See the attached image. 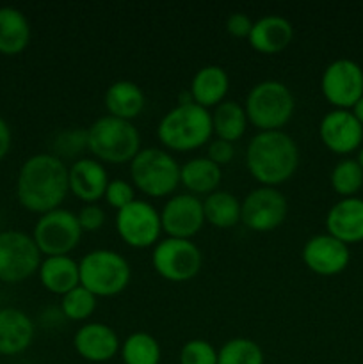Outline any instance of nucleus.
Wrapping results in <instances>:
<instances>
[{
	"label": "nucleus",
	"mask_w": 363,
	"mask_h": 364,
	"mask_svg": "<svg viewBox=\"0 0 363 364\" xmlns=\"http://www.w3.org/2000/svg\"><path fill=\"white\" fill-rule=\"evenodd\" d=\"M82 233L84 231L80 230L77 213L57 208L39 215L32 238H34L39 252L50 258V256L70 255L80 242Z\"/></svg>",
	"instance_id": "8"
},
{
	"label": "nucleus",
	"mask_w": 363,
	"mask_h": 364,
	"mask_svg": "<svg viewBox=\"0 0 363 364\" xmlns=\"http://www.w3.org/2000/svg\"><path fill=\"white\" fill-rule=\"evenodd\" d=\"M358 164H359V166H362V169H363V146H362V149H359V156H358Z\"/></svg>",
	"instance_id": "41"
},
{
	"label": "nucleus",
	"mask_w": 363,
	"mask_h": 364,
	"mask_svg": "<svg viewBox=\"0 0 363 364\" xmlns=\"http://www.w3.org/2000/svg\"><path fill=\"white\" fill-rule=\"evenodd\" d=\"M299 148L283 130L258 132L246 148V167L262 187H276L295 174Z\"/></svg>",
	"instance_id": "2"
},
{
	"label": "nucleus",
	"mask_w": 363,
	"mask_h": 364,
	"mask_svg": "<svg viewBox=\"0 0 363 364\" xmlns=\"http://www.w3.org/2000/svg\"><path fill=\"white\" fill-rule=\"evenodd\" d=\"M324 98L335 109L351 110L363 96V70L351 59L333 60L324 70L320 78Z\"/></svg>",
	"instance_id": "12"
},
{
	"label": "nucleus",
	"mask_w": 363,
	"mask_h": 364,
	"mask_svg": "<svg viewBox=\"0 0 363 364\" xmlns=\"http://www.w3.org/2000/svg\"><path fill=\"white\" fill-rule=\"evenodd\" d=\"M212 116V128L217 139H223L228 142H237L242 139L248 128V116H246L244 105L233 102V100H224L223 103L214 109Z\"/></svg>",
	"instance_id": "27"
},
{
	"label": "nucleus",
	"mask_w": 363,
	"mask_h": 364,
	"mask_svg": "<svg viewBox=\"0 0 363 364\" xmlns=\"http://www.w3.org/2000/svg\"><path fill=\"white\" fill-rule=\"evenodd\" d=\"M244 110L248 121L258 132H276L294 116L295 98L283 82L262 80L246 96Z\"/></svg>",
	"instance_id": "5"
},
{
	"label": "nucleus",
	"mask_w": 363,
	"mask_h": 364,
	"mask_svg": "<svg viewBox=\"0 0 363 364\" xmlns=\"http://www.w3.org/2000/svg\"><path fill=\"white\" fill-rule=\"evenodd\" d=\"M253 20L246 13H231L226 20V31L235 38H249Z\"/></svg>",
	"instance_id": "38"
},
{
	"label": "nucleus",
	"mask_w": 363,
	"mask_h": 364,
	"mask_svg": "<svg viewBox=\"0 0 363 364\" xmlns=\"http://www.w3.org/2000/svg\"><path fill=\"white\" fill-rule=\"evenodd\" d=\"M263 350L249 338H233L217 350V364H263Z\"/></svg>",
	"instance_id": "31"
},
{
	"label": "nucleus",
	"mask_w": 363,
	"mask_h": 364,
	"mask_svg": "<svg viewBox=\"0 0 363 364\" xmlns=\"http://www.w3.org/2000/svg\"><path fill=\"white\" fill-rule=\"evenodd\" d=\"M77 220L80 224L82 231H98L102 230L103 224H105V212H103L102 206H98L96 203L93 205H84L77 212Z\"/></svg>",
	"instance_id": "36"
},
{
	"label": "nucleus",
	"mask_w": 363,
	"mask_h": 364,
	"mask_svg": "<svg viewBox=\"0 0 363 364\" xmlns=\"http://www.w3.org/2000/svg\"><path fill=\"white\" fill-rule=\"evenodd\" d=\"M68 180L71 194L85 205H93L102 199L110 181L103 164L88 156H80L71 164L68 169Z\"/></svg>",
	"instance_id": "18"
},
{
	"label": "nucleus",
	"mask_w": 363,
	"mask_h": 364,
	"mask_svg": "<svg viewBox=\"0 0 363 364\" xmlns=\"http://www.w3.org/2000/svg\"><path fill=\"white\" fill-rule=\"evenodd\" d=\"M96 304H98V297L80 284L60 297V313L68 320L84 322L95 313Z\"/></svg>",
	"instance_id": "32"
},
{
	"label": "nucleus",
	"mask_w": 363,
	"mask_h": 364,
	"mask_svg": "<svg viewBox=\"0 0 363 364\" xmlns=\"http://www.w3.org/2000/svg\"><path fill=\"white\" fill-rule=\"evenodd\" d=\"M235 156V146L231 142L223 141V139H214L209 142V149H206V159L212 160L217 166H226L233 160Z\"/></svg>",
	"instance_id": "37"
},
{
	"label": "nucleus",
	"mask_w": 363,
	"mask_h": 364,
	"mask_svg": "<svg viewBox=\"0 0 363 364\" xmlns=\"http://www.w3.org/2000/svg\"><path fill=\"white\" fill-rule=\"evenodd\" d=\"M287 213V198L276 187L253 188L241 201V223L256 233L278 230Z\"/></svg>",
	"instance_id": "11"
},
{
	"label": "nucleus",
	"mask_w": 363,
	"mask_h": 364,
	"mask_svg": "<svg viewBox=\"0 0 363 364\" xmlns=\"http://www.w3.org/2000/svg\"><path fill=\"white\" fill-rule=\"evenodd\" d=\"M88 149L98 162L130 164L141 151V135L132 121L107 114L88 128Z\"/></svg>",
	"instance_id": "4"
},
{
	"label": "nucleus",
	"mask_w": 363,
	"mask_h": 364,
	"mask_svg": "<svg viewBox=\"0 0 363 364\" xmlns=\"http://www.w3.org/2000/svg\"><path fill=\"white\" fill-rule=\"evenodd\" d=\"M205 223L217 230H230L241 223V201L228 191H216L203 201Z\"/></svg>",
	"instance_id": "28"
},
{
	"label": "nucleus",
	"mask_w": 363,
	"mask_h": 364,
	"mask_svg": "<svg viewBox=\"0 0 363 364\" xmlns=\"http://www.w3.org/2000/svg\"><path fill=\"white\" fill-rule=\"evenodd\" d=\"M68 169L64 160L53 153H39L25 160L16 181L20 205L41 215L59 208L70 192Z\"/></svg>",
	"instance_id": "1"
},
{
	"label": "nucleus",
	"mask_w": 363,
	"mask_h": 364,
	"mask_svg": "<svg viewBox=\"0 0 363 364\" xmlns=\"http://www.w3.org/2000/svg\"><path fill=\"white\" fill-rule=\"evenodd\" d=\"M326 228L345 245L363 242V199L344 198L335 203L326 215Z\"/></svg>",
	"instance_id": "19"
},
{
	"label": "nucleus",
	"mask_w": 363,
	"mask_h": 364,
	"mask_svg": "<svg viewBox=\"0 0 363 364\" xmlns=\"http://www.w3.org/2000/svg\"><path fill=\"white\" fill-rule=\"evenodd\" d=\"M331 187L342 198H356L363 187V169L358 160L344 159L331 171Z\"/></svg>",
	"instance_id": "30"
},
{
	"label": "nucleus",
	"mask_w": 363,
	"mask_h": 364,
	"mask_svg": "<svg viewBox=\"0 0 363 364\" xmlns=\"http://www.w3.org/2000/svg\"><path fill=\"white\" fill-rule=\"evenodd\" d=\"M39 281L43 287L56 295H66L73 288L80 287V270L78 263L70 256H50L39 267Z\"/></svg>",
	"instance_id": "23"
},
{
	"label": "nucleus",
	"mask_w": 363,
	"mask_h": 364,
	"mask_svg": "<svg viewBox=\"0 0 363 364\" xmlns=\"http://www.w3.org/2000/svg\"><path fill=\"white\" fill-rule=\"evenodd\" d=\"M214 134L212 116L196 103H185L171 109L157 127V137L171 151H194L209 144Z\"/></svg>",
	"instance_id": "3"
},
{
	"label": "nucleus",
	"mask_w": 363,
	"mask_h": 364,
	"mask_svg": "<svg viewBox=\"0 0 363 364\" xmlns=\"http://www.w3.org/2000/svg\"><path fill=\"white\" fill-rule=\"evenodd\" d=\"M160 223H162V231H166L169 238L191 240L205 224L203 201L198 199V196L189 192L173 196L167 199L160 212Z\"/></svg>",
	"instance_id": "14"
},
{
	"label": "nucleus",
	"mask_w": 363,
	"mask_h": 364,
	"mask_svg": "<svg viewBox=\"0 0 363 364\" xmlns=\"http://www.w3.org/2000/svg\"><path fill=\"white\" fill-rule=\"evenodd\" d=\"M80 284L96 297H114L128 287L132 270L125 256L110 249L88 252L78 263Z\"/></svg>",
	"instance_id": "7"
},
{
	"label": "nucleus",
	"mask_w": 363,
	"mask_h": 364,
	"mask_svg": "<svg viewBox=\"0 0 363 364\" xmlns=\"http://www.w3.org/2000/svg\"><path fill=\"white\" fill-rule=\"evenodd\" d=\"M73 347L85 361L107 363L120 352L121 343L112 327L102 322H91L75 333Z\"/></svg>",
	"instance_id": "17"
},
{
	"label": "nucleus",
	"mask_w": 363,
	"mask_h": 364,
	"mask_svg": "<svg viewBox=\"0 0 363 364\" xmlns=\"http://www.w3.org/2000/svg\"><path fill=\"white\" fill-rule=\"evenodd\" d=\"M221 180H223L221 167L206 156L187 160L180 169V183L192 196L212 194L221 185Z\"/></svg>",
	"instance_id": "25"
},
{
	"label": "nucleus",
	"mask_w": 363,
	"mask_h": 364,
	"mask_svg": "<svg viewBox=\"0 0 363 364\" xmlns=\"http://www.w3.org/2000/svg\"><path fill=\"white\" fill-rule=\"evenodd\" d=\"M319 137L330 151L349 155L363 142V124L356 119L352 110L333 109L320 119Z\"/></svg>",
	"instance_id": "16"
},
{
	"label": "nucleus",
	"mask_w": 363,
	"mask_h": 364,
	"mask_svg": "<svg viewBox=\"0 0 363 364\" xmlns=\"http://www.w3.org/2000/svg\"><path fill=\"white\" fill-rule=\"evenodd\" d=\"M180 364H217V350L206 340H189L180 350Z\"/></svg>",
	"instance_id": "33"
},
{
	"label": "nucleus",
	"mask_w": 363,
	"mask_h": 364,
	"mask_svg": "<svg viewBox=\"0 0 363 364\" xmlns=\"http://www.w3.org/2000/svg\"><path fill=\"white\" fill-rule=\"evenodd\" d=\"M301 258L313 274L322 277L338 276L347 269L351 262L349 245L331 237L330 233L313 235L302 245Z\"/></svg>",
	"instance_id": "15"
},
{
	"label": "nucleus",
	"mask_w": 363,
	"mask_h": 364,
	"mask_svg": "<svg viewBox=\"0 0 363 364\" xmlns=\"http://www.w3.org/2000/svg\"><path fill=\"white\" fill-rule=\"evenodd\" d=\"M41 267V252L34 238L23 231L0 233V281L20 283Z\"/></svg>",
	"instance_id": "10"
},
{
	"label": "nucleus",
	"mask_w": 363,
	"mask_h": 364,
	"mask_svg": "<svg viewBox=\"0 0 363 364\" xmlns=\"http://www.w3.org/2000/svg\"><path fill=\"white\" fill-rule=\"evenodd\" d=\"M103 102H105V109L109 116L132 121L142 112L146 98L142 89L135 82L117 80L109 85Z\"/></svg>",
	"instance_id": "24"
},
{
	"label": "nucleus",
	"mask_w": 363,
	"mask_h": 364,
	"mask_svg": "<svg viewBox=\"0 0 363 364\" xmlns=\"http://www.w3.org/2000/svg\"><path fill=\"white\" fill-rule=\"evenodd\" d=\"M352 114H354L356 119H358L359 123L363 124V96H362V98H359V102L356 103L354 107H352Z\"/></svg>",
	"instance_id": "40"
},
{
	"label": "nucleus",
	"mask_w": 363,
	"mask_h": 364,
	"mask_svg": "<svg viewBox=\"0 0 363 364\" xmlns=\"http://www.w3.org/2000/svg\"><path fill=\"white\" fill-rule=\"evenodd\" d=\"M153 269L171 283H185L198 276L203 256L198 245L182 238H164L157 242L152 256Z\"/></svg>",
	"instance_id": "9"
},
{
	"label": "nucleus",
	"mask_w": 363,
	"mask_h": 364,
	"mask_svg": "<svg viewBox=\"0 0 363 364\" xmlns=\"http://www.w3.org/2000/svg\"><path fill=\"white\" fill-rule=\"evenodd\" d=\"M294 39V27L287 18L280 14H267L260 20L253 21L249 32V45L253 50L265 55H274L287 48Z\"/></svg>",
	"instance_id": "20"
},
{
	"label": "nucleus",
	"mask_w": 363,
	"mask_h": 364,
	"mask_svg": "<svg viewBox=\"0 0 363 364\" xmlns=\"http://www.w3.org/2000/svg\"><path fill=\"white\" fill-rule=\"evenodd\" d=\"M31 41V25L25 14L14 7H0V53L16 55Z\"/></svg>",
	"instance_id": "26"
},
{
	"label": "nucleus",
	"mask_w": 363,
	"mask_h": 364,
	"mask_svg": "<svg viewBox=\"0 0 363 364\" xmlns=\"http://www.w3.org/2000/svg\"><path fill=\"white\" fill-rule=\"evenodd\" d=\"M228 89H230V78H228L226 70L217 64H209L196 71L189 92L196 105L209 110L210 107L216 109L219 103L224 102Z\"/></svg>",
	"instance_id": "22"
},
{
	"label": "nucleus",
	"mask_w": 363,
	"mask_h": 364,
	"mask_svg": "<svg viewBox=\"0 0 363 364\" xmlns=\"http://www.w3.org/2000/svg\"><path fill=\"white\" fill-rule=\"evenodd\" d=\"M125 364H160V345L152 334L134 333L123 341L120 348Z\"/></svg>",
	"instance_id": "29"
},
{
	"label": "nucleus",
	"mask_w": 363,
	"mask_h": 364,
	"mask_svg": "<svg viewBox=\"0 0 363 364\" xmlns=\"http://www.w3.org/2000/svg\"><path fill=\"white\" fill-rule=\"evenodd\" d=\"M116 231L121 240L134 249H148L162 233L160 213L148 201L135 199L116 213Z\"/></svg>",
	"instance_id": "13"
},
{
	"label": "nucleus",
	"mask_w": 363,
	"mask_h": 364,
	"mask_svg": "<svg viewBox=\"0 0 363 364\" xmlns=\"http://www.w3.org/2000/svg\"><path fill=\"white\" fill-rule=\"evenodd\" d=\"M11 141H13V135H11V128L6 121L0 117V162L6 159V155L11 149Z\"/></svg>",
	"instance_id": "39"
},
{
	"label": "nucleus",
	"mask_w": 363,
	"mask_h": 364,
	"mask_svg": "<svg viewBox=\"0 0 363 364\" xmlns=\"http://www.w3.org/2000/svg\"><path fill=\"white\" fill-rule=\"evenodd\" d=\"M180 169L167 149L144 148L130 162L132 185L148 198H167L180 185Z\"/></svg>",
	"instance_id": "6"
},
{
	"label": "nucleus",
	"mask_w": 363,
	"mask_h": 364,
	"mask_svg": "<svg viewBox=\"0 0 363 364\" xmlns=\"http://www.w3.org/2000/svg\"><path fill=\"white\" fill-rule=\"evenodd\" d=\"M84 149H88V130H70L63 132L57 137L53 155L59 156L60 160L75 159Z\"/></svg>",
	"instance_id": "34"
},
{
	"label": "nucleus",
	"mask_w": 363,
	"mask_h": 364,
	"mask_svg": "<svg viewBox=\"0 0 363 364\" xmlns=\"http://www.w3.org/2000/svg\"><path fill=\"white\" fill-rule=\"evenodd\" d=\"M103 199H105L107 205H109L110 208L120 212L125 206H128L130 203L135 201V187L130 181L121 180V178L110 180L105 188V194H103Z\"/></svg>",
	"instance_id": "35"
},
{
	"label": "nucleus",
	"mask_w": 363,
	"mask_h": 364,
	"mask_svg": "<svg viewBox=\"0 0 363 364\" xmlns=\"http://www.w3.org/2000/svg\"><path fill=\"white\" fill-rule=\"evenodd\" d=\"M34 323L21 309H0V354L16 355L31 347Z\"/></svg>",
	"instance_id": "21"
}]
</instances>
